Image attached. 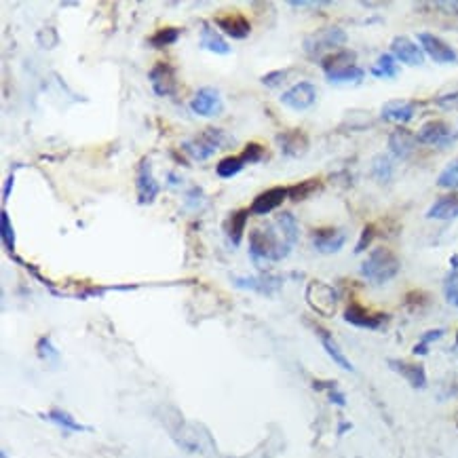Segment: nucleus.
<instances>
[{"mask_svg": "<svg viewBox=\"0 0 458 458\" xmlns=\"http://www.w3.org/2000/svg\"><path fill=\"white\" fill-rule=\"evenodd\" d=\"M249 256H251V262L262 268L266 262H281L285 260L292 249H294V243H289V239L277 228V224H266L264 228L258 226L254 230H249Z\"/></svg>", "mask_w": 458, "mask_h": 458, "instance_id": "1", "label": "nucleus"}, {"mask_svg": "<svg viewBox=\"0 0 458 458\" xmlns=\"http://www.w3.org/2000/svg\"><path fill=\"white\" fill-rule=\"evenodd\" d=\"M399 268H401V262L388 247H374L367 254V258L363 260L359 273L369 283L382 285V283H388L391 279H395Z\"/></svg>", "mask_w": 458, "mask_h": 458, "instance_id": "2", "label": "nucleus"}, {"mask_svg": "<svg viewBox=\"0 0 458 458\" xmlns=\"http://www.w3.org/2000/svg\"><path fill=\"white\" fill-rule=\"evenodd\" d=\"M228 142V136L218 129V127H207L201 133L192 136L190 140H186L182 144V150L192 159V161H207L209 157H214L220 148H224V144Z\"/></svg>", "mask_w": 458, "mask_h": 458, "instance_id": "3", "label": "nucleus"}, {"mask_svg": "<svg viewBox=\"0 0 458 458\" xmlns=\"http://www.w3.org/2000/svg\"><path fill=\"white\" fill-rule=\"evenodd\" d=\"M346 43V32L342 28H323L315 34H310L304 41V51L310 58H325L334 51H338Z\"/></svg>", "mask_w": 458, "mask_h": 458, "instance_id": "4", "label": "nucleus"}, {"mask_svg": "<svg viewBox=\"0 0 458 458\" xmlns=\"http://www.w3.org/2000/svg\"><path fill=\"white\" fill-rule=\"evenodd\" d=\"M306 302L321 317H334L338 308V294L332 285L323 281H308L306 285Z\"/></svg>", "mask_w": 458, "mask_h": 458, "instance_id": "5", "label": "nucleus"}, {"mask_svg": "<svg viewBox=\"0 0 458 458\" xmlns=\"http://www.w3.org/2000/svg\"><path fill=\"white\" fill-rule=\"evenodd\" d=\"M279 102L285 108L294 110V112H304V110L315 106V102H317V87L313 83H308V81H300L294 87H289L287 91H283Z\"/></svg>", "mask_w": 458, "mask_h": 458, "instance_id": "6", "label": "nucleus"}, {"mask_svg": "<svg viewBox=\"0 0 458 458\" xmlns=\"http://www.w3.org/2000/svg\"><path fill=\"white\" fill-rule=\"evenodd\" d=\"M190 110L197 115V117H203V119H214V117H220L224 112V102H222V96L218 89L214 87H203L195 93V98L190 100Z\"/></svg>", "mask_w": 458, "mask_h": 458, "instance_id": "7", "label": "nucleus"}, {"mask_svg": "<svg viewBox=\"0 0 458 458\" xmlns=\"http://www.w3.org/2000/svg\"><path fill=\"white\" fill-rule=\"evenodd\" d=\"M136 190H138V203L140 205H152L157 197L161 195V184L152 176V165L148 159L140 163L138 176H136Z\"/></svg>", "mask_w": 458, "mask_h": 458, "instance_id": "8", "label": "nucleus"}, {"mask_svg": "<svg viewBox=\"0 0 458 458\" xmlns=\"http://www.w3.org/2000/svg\"><path fill=\"white\" fill-rule=\"evenodd\" d=\"M214 24L220 28L222 34L235 39V41H243L251 34V24L249 20L239 13V11H228V13H220L214 18Z\"/></svg>", "mask_w": 458, "mask_h": 458, "instance_id": "9", "label": "nucleus"}, {"mask_svg": "<svg viewBox=\"0 0 458 458\" xmlns=\"http://www.w3.org/2000/svg\"><path fill=\"white\" fill-rule=\"evenodd\" d=\"M418 43H420V49L437 64H454L458 60L456 51L445 43L441 41L439 37L435 34H428V32H420L418 34Z\"/></svg>", "mask_w": 458, "mask_h": 458, "instance_id": "10", "label": "nucleus"}, {"mask_svg": "<svg viewBox=\"0 0 458 458\" xmlns=\"http://www.w3.org/2000/svg\"><path fill=\"white\" fill-rule=\"evenodd\" d=\"M287 199H289V186H275V188H268V190L260 192L251 201L249 211L254 216H268L270 211L279 209Z\"/></svg>", "mask_w": 458, "mask_h": 458, "instance_id": "11", "label": "nucleus"}, {"mask_svg": "<svg viewBox=\"0 0 458 458\" xmlns=\"http://www.w3.org/2000/svg\"><path fill=\"white\" fill-rule=\"evenodd\" d=\"M235 287L239 289H249L256 294H264V296H273L281 285H283V277L279 275H258V277H233L230 279Z\"/></svg>", "mask_w": 458, "mask_h": 458, "instance_id": "12", "label": "nucleus"}, {"mask_svg": "<svg viewBox=\"0 0 458 458\" xmlns=\"http://www.w3.org/2000/svg\"><path fill=\"white\" fill-rule=\"evenodd\" d=\"M148 81L150 87L155 89V93L159 98H167L171 93H176L178 81H176V70L174 66H169L167 62H159L150 72H148Z\"/></svg>", "mask_w": 458, "mask_h": 458, "instance_id": "13", "label": "nucleus"}, {"mask_svg": "<svg viewBox=\"0 0 458 458\" xmlns=\"http://www.w3.org/2000/svg\"><path fill=\"white\" fill-rule=\"evenodd\" d=\"M310 241L319 254H338L346 243V233L342 228H317L313 230Z\"/></svg>", "mask_w": 458, "mask_h": 458, "instance_id": "14", "label": "nucleus"}, {"mask_svg": "<svg viewBox=\"0 0 458 458\" xmlns=\"http://www.w3.org/2000/svg\"><path fill=\"white\" fill-rule=\"evenodd\" d=\"M416 140L420 144H426V146H439V148H443V146L454 142V136H452L447 123H443V121H428V123H424L420 127Z\"/></svg>", "mask_w": 458, "mask_h": 458, "instance_id": "15", "label": "nucleus"}, {"mask_svg": "<svg viewBox=\"0 0 458 458\" xmlns=\"http://www.w3.org/2000/svg\"><path fill=\"white\" fill-rule=\"evenodd\" d=\"M344 321L355 325V327H363V329H378L384 323V315L380 313H372L369 308L361 306L359 302H351L344 310Z\"/></svg>", "mask_w": 458, "mask_h": 458, "instance_id": "16", "label": "nucleus"}, {"mask_svg": "<svg viewBox=\"0 0 458 458\" xmlns=\"http://www.w3.org/2000/svg\"><path fill=\"white\" fill-rule=\"evenodd\" d=\"M391 55L397 62H403L407 66H420L424 62V51L420 49V45H416L407 37H395L393 39V43H391Z\"/></svg>", "mask_w": 458, "mask_h": 458, "instance_id": "17", "label": "nucleus"}, {"mask_svg": "<svg viewBox=\"0 0 458 458\" xmlns=\"http://www.w3.org/2000/svg\"><path fill=\"white\" fill-rule=\"evenodd\" d=\"M277 144H279L281 152L285 157H292V159H298V157H302L308 150V138L300 129H289V131L279 133L277 136Z\"/></svg>", "mask_w": 458, "mask_h": 458, "instance_id": "18", "label": "nucleus"}, {"mask_svg": "<svg viewBox=\"0 0 458 458\" xmlns=\"http://www.w3.org/2000/svg\"><path fill=\"white\" fill-rule=\"evenodd\" d=\"M416 115V104L410 102V100H393V102H386L380 110V117L388 123H410Z\"/></svg>", "mask_w": 458, "mask_h": 458, "instance_id": "19", "label": "nucleus"}, {"mask_svg": "<svg viewBox=\"0 0 458 458\" xmlns=\"http://www.w3.org/2000/svg\"><path fill=\"white\" fill-rule=\"evenodd\" d=\"M249 209L245 207V209H237V211H233L226 220H224V235H226V239L235 245V247H239L241 245V241H243V235H245V226H247V218H249Z\"/></svg>", "mask_w": 458, "mask_h": 458, "instance_id": "20", "label": "nucleus"}, {"mask_svg": "<svg viewBox=\"0 0 458 458\" xmlns=\"http://www.w3.org/2000/svg\"><path fill=\"white\" fill-rule=\"evenodd\" d=\"M416 136L410 133L407 129H395L388 136V150L395 159H407L414 148H416Z\"/></svg>", "mask_w": 458, "mask_h": 458, "instance_id": "21", "label": "nucleus"}, {"mask_svg": "<svg viewBox=\"0 0 458 458\" xmlns=\"http://www.w3.org/2000/svg\"><path fill=\"white\" fill-rule=\"evenodd\" d=\"M388 365H391L399 376H403V378L410 382V386H414V388H424V386H426V372H424V367H422L420 363H407V361L391 359Z\"/></svg>", "mask_w": 458, "mask_h": 458, "instance_id": "22", "label": "nucleus"}, {"mask_svg": "<svg viewBox=\"0 0 458 458\" xmlns=\"http://www.w3.org/2000/svg\"><path fill=\"white\" fill-rule=\"evenodd\" d=\"M426 218L428 220H454V218H458V195L439 197L426 209Z\"/></svg>", "mask_w": 458, "mask_h": 458, "instance_id": "23", "label": "nucleus"}, {"mask_svg": "<svg viewBox=\"0 0 458 458\" xmlns=\"http://www.w3.org/2000/svg\"><path fill=\"white\" fill-rule=\"evenodd\" d=\"M45 420H49V422H53V424H58L62 431H66V433H85V431H91V426H87V424H81L72 414H68V412H64V410H60V407H53V410H49L47 414H41Z\"/></svg>", "mask_w": 458, "mask_h": 458, "instance_id": "24", "label": "nucleus"}, {"mask_svg": "<svg viewBox=\"0 0 458 458\" xmlns=\"http://www.w3.org/2000/svg\"><path fill=\"white\" fill-rule=\"evenodd\" d=\"M355 60H357L355 51L338 49V51H334V53H329V55H325V58L321 60V68H323V72H325V77H327V74L338 72V70H342V68L355 66Z\"/></svg>", "mask_w": 458, "mask_h": 458, "instance_id": "25", "label": "nucleus"}, {"mask_svg": "<svg viewBox=\"0 0 458 458\" xmlns=\"http://www.w3.org/2000/svg\"><path fill=\"white\" fill-rule=\"evenodd\" d=\"M201 47L205 51H209V53H216V55H228L230 53V45L224 41V37L218 34L207 24H203V28H201Z\"/></svg>", "mask_w": 458, "mask_h": 458, "instance_id": "26", "label": "nucleus"}, {"mask_svg": "<svg viewBox=\"0 0 458 458\" xmlns=\"http://www.w3.org/2000/svg\"><path fill=\"white\" fill-rule=\"evenodd\" d=\"M319 338H321V344H323L325 353L329 355V359H332L338 367H342L344 372H355V365L348 361V357L342 353V348L336 344V340H334L325 329H319Z\"/></svg>", "mask_w": 458, "mask_h": 458, "instance_id": "27", "label": "nucleus"}, {"mask_svg": "<svg viewBox=\"0 0 458 458\" xmlns=\"http://www.w3.org/2000/svg\"><path fill=\"white\" fill-rule=\"evenodd\" d=\"M245 165H247V163H245V159H243L241 155L224 157V159L216 165V174H218V178H222V180H230V178L239 176Z\"/></svg>", "mask_w": 458, "mask_h": 458, "instance_id": "28", "label": "nucleus"}, {"mask_svg": "<svg viewBox=\"0 0 458 458\" xmlns=\"http://www.w3.org/2000/svg\"><path fill=\"white\" fill-rule=\"evenodd\" d=\"M376 79H395L399 74V66H397V60L391 55V53H382L376 64L372 66L369 70Z\"/></svg>", "mask_w": 458, "mask_h": 458, "instance_id": "29", "label": "nucleus"}, {"mask_svg": "<svg viewBox=\"0 0 458 458\" xmlns=\"http://www.w3.org/2000/svg\"><path fill=\"white\" fill-rule=\"evenodd\" d=\"M180 34H182L180 28H176V26H165V28H159L152 37H148V45L155 47V49L169 47V45H176V43H178Z\"/></svg>", "mask_w": 458, "mask_h": 458, "instance_id": "30", "label": "nucleus"}, {"mask_svg": "<svg viewBox=\"0 0 458 458\" xmlns=\"http://www.w3.org/2000/svg\"><path fill=\"white\" fill-rule=\"evenodd\" d=\"M365 77L363 68H359L357 64L355 66H348V68H342L338 72H332L327 74V81L334 83V85H353V83H361Z\"/></svg>", "mask_w": 458, "mask_h": 458, "instance_id": "31", "label": "nucleus"}, {"mask_svg": "<svg viewBox=\"0 0 458 458\" xmlns=\"http://www.w3.org/2000/svg\"><path fill=\"white\" fill-rule=\"evenodd\" d=\"M0 237H3V245L9 254L15 251V228L11 222V216L7 209L0 211Z\"/></svg>", "mask_w": 458, "mask_h": 458, "instance_id": "32", "label": "nucleus"}, {"mask_svg": "<svg viewBox=\"0 0 458 458\" xmlns=\"http://www.w3.org/2000/svg\"><path fill=\"white\" fill-rule=\"evenodd\" d=\"M275 224H277V228L289 239V243H294V245L298 243V235H300L298 230H300V228H298V220H296L292 214H287V211L279 214L277 220H275Z\"/></svg>", "mask_w": 458, "mask_h": 458, "instance_id": "33", "label": "nucleus"}, {"mask_svg": "<svg viewBox=\"0 0 458 458\" xmlns=\"http://www.w3.org/2000/svg\"><path fill=\"white\" fill-rule=\"evenodd\" d=\"M372 174L378 182H388L393 178V163L386 155H378L372 163Z\"/></svg>", "mask_w": 458, "mask_h": 458, "instance_id": "34", "label": "nucleus"}, {"mask_svg": "<svg viewBox=\"0 0 458 458\" xmlns=\"http://www.w3.org/2000/svg\"><path fill=\"white\" fill-rule=\"evenodd\" d=\"M437 186L439 188H447V190H458V159H454L437 178Z\"/></svg>", "mask_w": 458, "mask_h": 458, "instance_id": "35", "label": "nucleus"}, {"mask_svg": "<svg viewBox=\"0 0 458 458\" xmlns=\"http://www.w3.org/2000/svg\"><path fill=\"white\" fill-rule=\"evenodd\" d=\"M321 190V182L319 180H304L296 186H289V199L292 201H302L306 197H310L313 192Z\"/></svg>", "mask_w": 458, "mask_h": 458, "instance_id": "36", "label": "nucleus"}, {"mask_svg": "<svg viewBox=\"0 0 458 458\" xmlns=\"http://www.w3.org/2000/svg\"><path fill=\"white\" fill-rule=\"evenodd\" d=\"M443 294H445V300H447V304H452V306H458V270H452V273L445 277V283H443Z\"/></svg>", "mask_w": 458, "mask_h": 458, "instance_id": "37", "label": "nucleus"}, {"mask_svg": "<svg viewBox=\"0 0 458 458\" xmlns=\"http://www.w3.org/2000/svg\"><path fill=\"white\" fill-rule=\"evenodd\" d=\"M241 157L245 159V163H247V165H254V163H260V161L266 157V150H264V146H262V144H258V142H249V144L243 148Z\"/></svg>", "mask_w": 458, "mask_h": 458, "instance_id": "38", "label": "nucleus"}, {"mask_svg": "<svg viewBox=\"0 0 458 458\" xmlns=\"http://www.w3.org/2000/svg\"><path fill=\"white\" fill-rule=\"evenodd\" d=\"M37 351H39V357L45 359V361H58L60 359V351L53 346L51 338L49 336H43L37 344Z\"/></svg>", "mask_w": 458, "mask_h": 458, "instance_id": "39", "label": "nucleus"}, {"mask_svg": "<svg viewBox=\"0 0 458 458\" xmlns=\"http://www.w3.org/2000/svg\"><path fill=\"white\" fill-rule=\"evenodd\" d=\"M443 334H445L443 329H431V332L422 334L420 342L414 346V355H426V353H428V344H431V342H435V340H439Z\"/></svg>", "mask_w": 458, "mask_h": 458, "instance_id": "40", "label": "nucleus"}, {"mask_svg": "<svg viewBox=\"0 0 458 458\" xmlns=\"http://www.w3.org/2000/svg\"><path fill=\"white\" fill-rule=\"evenodd\" d=\"M287 74H289V70H275V72H268V74L262 77V85H266L268 89H275V87H279L281 83L287 81Z\"/></svg>", "mask_w": 458, "mask_h": 458, "instance_id": "41", "label": "nucleus"}, {"mask_svg": "<svg viewBox=\"0 0 458 458\" xmlns=\"http://www.w3.org/2000/svg\"><path fill=\"white\" fill-rule=\"evenodd\" d=\"M435 104L443 110H458V91L456 93H445V96H439L435 100Z\"/></svg>", "mask_w": 458, "mask_h": 458, "instance_id": "42", "label": "nucleus"}, {"mask_svg": "<svg viewBox=\"0 0 458 458\" xmlns=\"http://www.w3.org/2000/svg\"><path fill=\"white\" fill-rule=\"evenodd\" d=\"M374 224H367L365 228H363V233H361V239H359V243H357V247H355V254H361L363 249H367L369 247V243H372V239H374Z\"/></svg>", "mask_w": 458, "mask_h": 458, "instance_id": "43", "label": "nucleus"}, {"mask_svg": "<svg viewBox=\"0 0 458 458\" xmlns=\"http://www.w3.org/2000/svg\"><path fill=\"white\" fill-rule=\"evenodd\" d=\"M327 395H329V401H332V403H336V405H340V407L346 405V397H344V395H342L334 384L329 386V393H327Z\"/></svg>", "mask_w": 458, "mask_h": 458, "instance_id": "44", "label": "nucleus"}, {"mask_svg": "<svg viewBox=\"0 0 458 458\" xmlns=\"http://www.w3.org/2000/svg\"><path fill=\"white\" fill-rule=\"evenodd\" d=\"M13 184H15V174L11 171V176L7 178L5 188H3V201H5V203L9 201V197H11V192H13Z\"/></svg>", "mask_w": 458, "mask_h": 458, "instance_id": "45", "label": "nucleus"}, {"mask_svg": "<svg viewBox=\"0 0 458 458\" xmlns=\"http://www.w3.org/2000/svg\"><path fill=\"white\" fill-rule=\"evenodd\" d=\"M452 7H454V9H456V15H458V3H454V5H452Z\"/></svg>", "mask_w": 458, "mask_h": 458, "instance_id": "46", "label": "nucleus"}, {"mask_svg": "<svg viewBox=\"0 0 458 458\" xmlns=\"http://www.w3.org/2000/svg\"><path fill=\"white\" fill-rule=\"evenodd\" d=\"M456 344H458V334H456Z\"/></svg>", "mask_w": 458, "mask_h": 458, "instance_id": "47", "label": "nucleus"}]
</instances>
